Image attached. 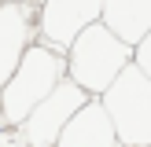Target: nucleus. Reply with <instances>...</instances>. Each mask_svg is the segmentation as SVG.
<instances>
[{"instance_id":"obj_7","label":"nucleus","mask_w":151,"mask_h":147,"mask_svg":"<svg viewBox=\"0 0 151 147\" xmlns=\"http://www.w3.org/2000/svg\"><path fill=\"white\" fill-rule=\"evenodd\" d=\"M29 37H33V7L26 0H0V85L15 70Z\"/></svg>"},{"instance_id":"obj_4","label":"nucleus","mask_w":151,"mask_h":147,"mask_svg":"<svg viewBox=\"0 0 151 147\" xmlns=\"http://www.w3.org/2000/svg\"><path fill=\"white\" fill-rule=\"evenodd\" d=\"M85 96H88L85 88L63 74V77H59L55 85H52L48 92H44L41 99L26 110V118L15 125V129H19V136H15V140H19V143H55L63 121L81 107V103H85Z\"/></svg>"},{"instance_id":"obj_3","label":"nucleus","mask_w":151,"mask_h":147,"mask_svg":"<svg viewBox=\"0 0 151 147\" xmlns=\"http://www.w3.org/2000/svg\"><path fill=\"white\" fill-rule=\"evenodd\" d=\"M66 74V63L52 44H26L15 63V70L7 74V81L0 85V121L19 125L26 118V110Z\"/></svg>"},{"instance_id":"obj_2","label":"nucleus","mask_w":151,"mask_h":147,"mask_svg":"<svg viewBox=\"0 0 151 147\" xmlns=\"http://www.w3.org/2000/svg\"><path fill=\"white\" fill-rule=\"evenodd\" d=\"M100 103L114 125L118 143L129 147L151 143V74H144L133 59L111 77V85L100 92Z\"/></svg>"},{"instance_id":"obj_1","label":"nucleus","mask_w":151,"mask_h":147,"mask_svg":"<svg viewBox=\"0 0 151 147\" xmlns=\"http://www.w3.org/2000/svg\"><path fill=\"white\" fill-rule=\"evenodd\" d=\"M66 51H70L63 59L66 63V77L78 81L88 96H100L111 85V77L129 63V44L118 33H111L100 19L81 26L74 33V41L66 44Z\"/></svg>"},{"instance_id":"obj_6","label":"nucleus","mask_w":151,"mask_h":147,"mask_svg":"<svg viewBox=\"0 0 151 147\" xmlns=\"http://www.w3.org/2000/svg\"><path fill=\"white\" fill-rule=\"evenodd\" d=\"M55 143H66V147H78V143L111 147V143H118V136H114V125H111L103 103L96 99V96H85V103H81V107L63 121Z\"/></svg>"},{"instance_id":"obj_8","label":"nucleus","mask_w":151,"mask_h":147,"mask_svg":"<svg viewBox=\"0 0 151 147\" xmlns=\"http://www.w3.org/2000/svg\"><path fill=\"white\" fill-rule=\"evenodd\" d=\"M100 22L133 48L144 33H151V0H103Z\"/></svg>"},{"instance_id":"obj_5","label":"nucleus","mask_w":151,"mask_h":147,"mask_svg":"<svg viewBox=\"0 0 151 147\" xmlns=\"http://www.w3.org/2000/svg\"><path fill=\"white\" fill-rule=\"evenodd\" d=\"M100 4L103 0H44L41 19H37L44 44H52L55 51H66V44L74 41L81 26L100 19Z\"/></svg>"}]
</instances>
